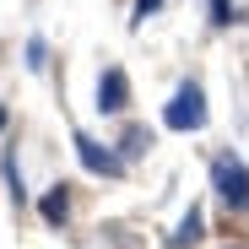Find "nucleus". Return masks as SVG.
Instances as JSON below:
<instances>
[{
    "instance_id": "f257e3e1",
    "label": "nucleus",
    "mask_w": 249,
    "mask_h": 249,
    "mask_svg": "<svg viewBox=\"0 0 249 249\" xmlns=\"http://www.w3.org/2000/svg\"><path fill=\"white\" fill-rule=\"evenodd\" d=\"M162 124H168V130H200L206 124V92L195 87V81H184V87L174 92V103L162 108Z\"/></svg>"
},
{
    "instance_id": "f03ea898",
    "label": "nucleus",
    "mask_w": 249,
    "mask_h": 249,
    "mask_svg": "<svg viewBox=\"0 0 249 249\" xmlns=\"http://www.w3.org/2000/svg\"><path fill=\"white\" fill-rule=\"evenodd\" d=\"M212 184H217V195H222L228 212H244V206H249V168H244V162L217 157L212 162Z\"/></svg>"
},
{
    "instance_id": "7ed1b4c3",
    "label": "nucleus",
    "mask_w": 249,
    "mask_h": 249,
    "mask_svg": "<svg viewBox=\"0 0 249 249\" xmlns=\"http://www.w3.org/2000/svg\"><path fill=\"white\" fill-rule=\"evenodd\" d=\"M76 157H81V168H87V174H103V179H119V174H124V157L108 152V146L92 141V136H76Z\"/></svg>"
},
{
    "instance_id": "20e7f679",
    "label": "nucleus",
    "mask_w": 249,
    "mask_h": 249,
    "mask_svg": "<svg viewBox=\"0 0 249 249\" xmlns=\"http://www.w3.org/2000/svg\"><path fill=\"white\" fill-rule=\"evenodd\" d=\"M124 103H130V81H124L119 65H108V71L98 76V108H103V114H124Z\"/></svg>"
},
{
    "instance_id": "39448f33",
    "label": "nucleus",
    "mask_w": 249,
    "mask_h": 249,
    "mask_svg": "<svg viewBox=\"0 0 249 249\" xmlns=\"http://www.w3.org/2000/svg\"><path fill=\"white\" fill-rule=\"evenodd\" d=\"M65 217H71V195H65V184H54L44 195V222H65Z\"/></svg>"
},
{
    "instance_id": "423d86ee",
    "label": "nucleus",
    "mask_w": 249,
    "mask_h": 249,
    "mask_svg": "<svg viewBox=\"0 0 249 249\" xmlns=\"http://www.w3.org/2000/svg\"><path fill=\"white\" fill-rule=\"evenodd\" d=\"M119 146H124V157H136V152H146V146H152V130H141V124H130Z\"/></svg>"
},
{
    "instance_id": "0eeeda50",
    "label": "nucleus",
    "mask_w": 249,
    "mask_h": 249,
    "mask_svg": "<svg viewBox=\"0 0 249 249\" xmlns=\"http://www.w3.org/2000/svg\"><path fill=\"white\" fill-rule=\"evenodd\" d=\"M200 238V212H195V206H190V217L179 222V233H174V244H195Z\"/></svg>"
},
{
    "instance_id": "6e6552de",
    "label": "nucleus",
    "mask_w": 249,
    "mask_h": 249,
    "mask_svg": "<svg viewBox=\"0 0 249 249\" xmlns=\"http://www.w3.org/2000/svg\"><path fill=\"white\" fill-rule=\"evenodd\" d=\"M6 184H11V195H17V200H27V190H22V168H17V157H6Z\"/></svg>"
},
{
    "instance_id": "1a4fd4ad",
    "label": "nucleus",
    "mask_w": 249,
    "mask_h": 249,
    "mask_svg": "<svg viewBox=\"0 0 249 249\" xmlns=\"http://www.w3.org/2000/svg\"><path fill=\"white\" fill-rule=\"evenodd\" d=\"M49 60H44V38H33V44H27V71H44Z\"/></svg>"
},
{
    "instance_id": "9d476101",
    "label": "nucleus",
    "mask_w": 249,
    "mask_h": 249,
    "mask_svg": "<svg viewBox=\"0 0 249 249\" xmlns=\"http://www.w3.org/2000/svg\"><path fill=\"white\" fill-rule=\"evenodd\" d=\"M212 22H217V27L233 22V0H212Z\"/></svg>"
},
{
    "instance_id": "9b49d317",
    "label": "nucleus",
    "mask_w": 249,
    "mask_h": 249,
    "mask_svg": "<svg viewBox=\"0 0 249 249\" xmlns=\"http://www.w3.org/2000/svg\"><path fill=\"white\" fill-rule=\"evenodd\" d=\"M157 6H162V0H136V22H141V17H152Z\"/></svg>"
},
{
    "instance_id": "f8f14e48",
    "label": "nucleus",
    "mask_w": 249,
    "mask_h": 249,
    "mask_svg": "<svg viewBox=\"0 0 249 249\" xmlns=\"http://www.w3.org/2000/svg\"><path fill=\"white\" fill-rule=\"evenodd\" d=\"M0 124H6V108H0Z\"/></svg>"
}]
</instances>
